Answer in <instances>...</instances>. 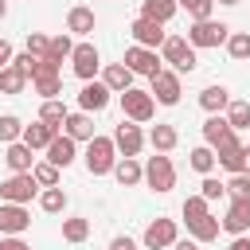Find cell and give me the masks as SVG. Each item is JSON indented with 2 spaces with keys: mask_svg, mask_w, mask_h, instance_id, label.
I'll use <instances>...</instances> for the list:
<instances>
[{
  "mask_svg": "<svg viewBox=\"0 0 250 250\" xmlns=\"http://www.w3.org/2000/svg\"><path fill=\"white\" fill-rule=\"evenodd\" d=\"M223 230H227V234H246V230H250V199H230V203H227Z\"/></svg>",
  "mask_w": 250,
  "mask_h": 250,
  "instance_id": "cell-16",
  "label": "cell"
},
{
  "mask_svg": "<svg viewBox=\"0 0 250 250\" xmlns=\"http://www.w3.org/2000/svg\"><path fill=\"white\" fill-rule=\"evenodd\" d=\"M12 59H16V51H12V43H8V39H0V70H4V66L12 62Z\"/></svg>",
  "mask_w": 250,
  "mask_h": 250,
  "instance_id": "cell-47",
  "label": "cell"
},
{
  "mask_svg": "<svg viewBox=\"0 0 250 250\" xmlns=\"http://www.w3.org/2000/svg\"><path fill=\"white\" fill-rule=\"evenodd\" d=\"M227 250H250V238H246V234H234V238H230V246H227Z\"/></svg>",
  "mask_w": 250,
  "mask_h": 250,
  "instance_id": "cell-49",
  "label": "cell"
},
{
  "mask_svg": "<svg viewBox=\"0 0 250 250\" xmlns=\"http://www.w3.org/2000/svg\"><path fill=\"white\" fill-rule=\"evenodd\" d=\"M109 86L102 82V78H90V82H82V90H78V109H86V113H102L105 105H109Z\"/></svg>",
  "mask_w": 250,
  "mask_h": 250,
  "instance_id": "cell-13",
  "label": "cell"
},
{
  "mask_svg": "<svg viewBox=\"0 0 250 250\" xmlns=\"http://www.w3.org/2000/svg\"><path fill=\"white\" fill-rule=\"evenodd\" d=\"M109 250H137V242H133L129 234H117V238L109 242Z\"/></svg>",
  "mask_w": 250,
  "mask_h": 250,
  "instance_id": "cell-46",
  "label": "cell"
},
{
  "mask_svg": "<svg viewBox=\"0 0 250 250\" xmlns=\"http://www.w3.org/2000/svg\"><path fill=\"white\" fill-rule=\"evenodd\" d=\"M74 156H78V141H74V137H66V133H59V137L47 145V160H51V164H59V168H70V164H74Z\"/></svg>",
  "mask_w": 250,
  "mask_h": 250,
  "instance_id": "cell-19",
  "label": "cell"
},
{
  "mask_svg": "<svg viewBox=\"0 0 250 250\" xmlns=\"http://www.w3.org/2000/svg\"><path fill=\"white\" fill-rule=\"evenodd\" d=\"M176 12H180L176 0H145V4H141V16H148V20H156V23H168Z\"/></svg>",
  "mask_w": 250,
  "mask_h": 250,
  "instance_id": "cell-28",
  "label": "cell"
},
{
  "mask_svg": "<svg viewBox=\"0 0 250 250\" xmlns=\"http://www.w3.org/2000/svg\"><path fill=\"white\" fill-rule=\"evenodd\" d=\"M117 98H121V113H125L129 121H152V113H156V98H152L148 90L129 86V90L117 94Z\"/></svg>",
  "mask_w": 250,
  "mask_h": 250,
  "instance_id": "cell-6",
  "label": "cell"
},
{
  "mask_svg": "<svg viewBox=\"0 0 250 250\" xmlns=\"http://www.w3.org/2000/svg\"><path fill=\"white\" fill-rule=\"evenodd\" d=\"M20 137H23V121H20L16 113H0V141L12 145V141H20Z\"/></svg>",
  "mask_w": 250,
  "mask_h": 250,
  "instance_id": "cell-35",
  "label": "cell"
},
{
  "mask_svg": "<svg viewBox=\"0 0 250 250\" xmlns=\"http://www.w3.org/2000/svg\"><path fill=\"white\" fill-rule=\"evenodd\" d=\"M129 35H133V43H141V47H152V51H160V43L168 39L164 23H156V20H148V16H137V20L129 23Z\"/></svg>",
  "mask_w": 250,
  "mask_h": 250,
  "instance_id": "cell-10",
  "label": "cell"
},
{
  "mask_svg": "<svg viewBox=\"0 0 250 250\" xmlns=\"http://www.w3.org/2000/svg\"><path fill=\"white\" fill-rule=\"evenodd\" d=\"M113 180H117L121 188H137V184L145 180V164H141L137 156H117V164H113Z\"/></svg>",
  "mask_w": 250,
  "mask_h": 250,
  "instance_id": "cell-20",
  "label": "cell"
},
{
  "mask_svg": "<svg viewBox=\"0 0 250 250\" xmlns=\"http://www.w3.org/2000/svg\"><path fill=\"white\" fill-rule=\"evenodd\" d=\"M12 62H16V66H20V70H23V74H27V78H31V70H35V62H39V59H35V55H31V51H20V55H16V59H12Z\"/></svg>",
  "mask_w": 250,
  "mask_h": 250,
  "instance_id": "cell-44",
  "label": "cell"
},
{
  "mask_svg": "<svg viewBox=\"0 0 250 250\" xmlns=\"http://www.w3.org/2000/svg\"><path fill=\"white\" fill-rule=\"evenodd\" d=\"M219 4H227V8H230V4H238V0H219Z\"/></svg>",
  "mask_w": 250,
  "mask_h": 250,
  "instance_id": "cell-51",
  "label": "cell"
},
{
  "mask_svg": "<svg viewBox=\"0 0 250 250\" xmlns=\"http://www.w3.org/2000/svg\"><path fill=\"white\" fill-rule=\"evenodd\" d=\"M199 105H203L207 113H223V109L230 105V90L219 86V82H215V86H203V90H199Z\"/></svg>",
  "mask_w": 250,
  "mask_h": 250,
  "instance_id": "cell-26",
  "label": "cell"
},
{
  "mask_svg": "<svg viewBox=\"0 0 250 250\" xmlns=\"http://www.w3.org/2000/svg\"><path fill=\"white\" fill-rule=\"evenodd\" d=\"M227 199H250V172H234L227 180Z\"/></svg>",
  "mask_w": 250,
  "mask_h": 250,
  "instance_id": "cell-39",
  "label": "cell"
},
{
  "mask_svg": "<svg viewBox=\"0 0 250 250\" xmlns=\"http://www.w3.org/2000/svg\"><path fill=\"white\" fill-rule=\"evenodd\" d=\"M199 195H203L207 203H215V199H223V195H227V184H219L215 176H203V184H199Z\"/></svg>",
  "mask_w": 250,
  "mask_h": 250,
  "instance_id": "cell-41",
  "label": "cell"
},
{
  "mask_svg": "<svg viewBox=\"0 0 250 250\" xmlns=\"http://www.w3.org/2000/svg\"><path fill=\"white\" fill-rule=\"evenodd\" d=\"M172 250H199V242H195V238H176Z\"/></svg>",
  "mask_w": 250,
  "mask_h": 250,
  "instance_id": "cell-48",
  "label": "cell"
},
{
  "mask_svg": "<svg viewBox=\"0 0 250 250\" xmlns=\"http://www.w3.org/2000/svg\"><path fill=\"white\" fill-rule=\"evenodd\" d=\"M102 82H105L113 94H125V90L133 86V70H129L125 62H109V66H102Z\"/></svg>",
  "mask_w": 250,
  "mask_h": 250,
  "instance_id": "cell-24",
  "label": "cell"
},
{
  "mask_svg": "<svg viewBox=\"0 0 250 250\" xmlns=\"http://www.w3.org/2000/svg\"><path fill=\"white\" fill-rule=\"evenodd\" d=\"M27 51H31L35 59H43V55L51 51V35H43V31H31V35H27Z\"/></svg>",
  "mask_w": 250,
  "mask_h": 250,
  "instance_id": "cell-42",
  "label": "cell"
},
{
  "mask_svg": "<svg viewBox=\"0 0 250 250\" xmlns=\"http://www.w3.org/2000/svg\"><path fill=\"white\" fill-rule=\"evenodd\" d=\"M145 184H148L152 191H160V195L176 188V164H172V156H168V152L148 156V164H145Z\"/></svg>",
  "mask_w": 250,
  "mask_h": 250,
  "instance_id": "cell-5",
  "label": "cell"
},
{
  "mask_svg": "<svg viewBox=\"0 0 250 250\" xmlns=\"http://www.w3.org/2000/svg\"><path fill=\"white\" fill-rule=\"evenodd\" d=\"M66 113H70V109L62 105V98H47V102L39 105V117H43V121H51V125H59V129H62Z\"/></svg>",
  "mask_w": 250,
  "mask_h": 250,
  "instance_id": "cell-33",
  "label": "cell"
},
{
  "mask_svg": "<svg viewBox=\"0 0 250 250\" xmlns=\"http://www.w3.org/2000/svg\"><path fill=\"white\" fill-rule=\"evenodd\" d=\"M191 20H211V8H215V0H176Z\"/></svg>",
  "mask_w": 250,
  "mask_h": 250,
  "instance_id": "cell-40",
  "label": "cell"
},
{
  "mask_svg": "<svg viewBox=\"0 0 250 250\" xmlns=\"http://www.w3.org/2000/svg\"><path fill=\"white\" fill-rule=\"evenodd\" d=\"M0 250H31L20 234H0Z\"/></svg>",
  "mask_w": 250,
  "mask_h": 250,
  "instance_id": "cell-45",
  "label": "cell"
},
{
  "mask_svg": "<svg viewBox=\"0 0 250 250\" xmlns=\"http://www.w3.org/2000/svg\"><path fill=\"white\" fill-rule=\"evenodd\" d=\"M47 55H51V59H59V62H62V59H70V55H74V35H70V31L51 35V51H47Z\"/></svg>",
  "mask_w": 250,
  "mask_h": 250,
  "instance_id": "cell-36",
  "label": "cell"
},
{
  "mask_svg": "<svg viewBox=\"0 0 250 250\" xmlns=\"http://www.w3.org/2000/svg\"><path fill=\"white\" fill-rule=\"evenodd\" d=\"M62 133L66 137H74V141H94L98 133H94V117L86 113V109H78V113H66V121H62Z\"/></svg>",
  "mask_w": 250,
  "mask_h": 250,
  "instance_id": "cell-21",
  "label": "cell"
},
{
  "mask_svg": "<svg viewBox=\"0 0 250 250\" xmlns=\"http://www.w3.org/2000/svg\"><path fill=\"white\" fill-rule=\"evenodd\" d=\"M227 121H230L234 133H238V129H250V102H234V98H230V105H227Z\"/></svg>",
  "mask_w": 250,
  "mask_h": 250,
  "instance_id": "cell-34",
  "label": "cell"
},
{
  "mask_svg": "<svg viewBox=\"0 0 250 250\" xmlns=\"http://www.w3.org/2000/svg\"><path fill=\"white\" fill-rule=\"evenodd\" d=\"M121 62H125L133 74H145V78H156V74L164 70V66H160V62H164V59H160V51L141 47V43H133V47L125 51V59H121Z\"/></svg>",
  "mask_w": 250,
  "mask_h": 250,
  "instance_id": "cell-7",
  "label": "cell"
},
{
  "mask_svg": "<svg viewBox=\"0 0 250 250\" xmlns=\"http://www.w3.org/2000/svg\"><path fill=\"white\" fill-rule=\"evenodd\" d=\"M39 207L47 211V215H59V211H66V191L55 184V188H43L39 191Z\"/></svg>",
  "mask_w": 250,
  "mask_h": 250,
  "instance_id": "cell-31",
  "label": "cell"
},
{
  "mask_svg": "<svg viewBox=\"0 0 250 250\" xmlns=\"http://www.w3.org/2000/svg\"><path fill=\"white\" fill-rule=\"evenodd\" d=\"M31 176L39 180V188H55V184H59V164H51V160H35Z\"/></svg>",
  "mask_w": 250,
  "mask_h": 250,
  "instance_id": "cell-38",
  "label": "cell"
},
{
  "mask_svg": "<svg viewBox=\"0 0 250 250\" xmlns=\"http://www.w3.org/2000/svg\"><path fill=\"white\" fill-rule=\"evenodd\" d=\"M27 82H31V78H27V74H23L16 62H8V66L0 70V94H20Z\"/></svg>",
  "mask_w": 250,
  "mask_h": 250,
  "instance_id": "cell-29",
  "label": "cell"
},
{
  "mask_svg": "<svg viewBox=\"0 0 250 250\" xmlns=\"http://www.w3.org/2000/svg\"><path fill=\"white\" fill-rule=\"evenodd\" d=\"M86 238H90V219H82V215L62 219V242H86Z\"/></svg>",
  "mask_w": 250,
  "mask_h": 250,
  "instance_id": "cell-30",
  "label": "cell"
},
{
  "mask_svg": "<svg viewBox=\"0 0 250 250\" xmlns=\"http://www.w3.org/2000/svg\"><path fill=\"white\" fill-rule=\"evenodd\" d=\"M31 227L27 203H0V234H23Z\"/></svg>",
  "mask_w": 250,
  "mask_h": 250,
  "instance_id": "cell-15",
  "label": "cell"
},
{
  "mask_svg": "<svg viewBox=\"0 0 250 250\" xmlns=\"http://www.w3.org/2000/svg\"><path fill=\"white\" fill-rule=\"evenodd\" d=\"M59 133H62L59 125H51V121H43V117H39V121L23 125V137H20V141H23V145H31V148H47Z\"/></svg>",
  "mask_w": 250,
  "mask_h": 250,
  "instance_id": "cell-18",
  "label": "cell"
},
{
  "mask_svg": "<svg viewBox=\"0 0 250 250\" xmlns=\"http://www.w3.org/2000/svg\"><path fill=\"white\" fill-rule=\"evenodd\" d=\"M86 172L90 176H109L113 172V164H117V145H113V137H94V141H86Z\"/></svg>",
  "mask_w": 250,
  "mask_h": 250,
  "instance_id": "cell-2",
  "label": "cell"
},
{
  "mask_svg": "<svg viewBox=\"0 0 250 250\" xmlns=\"http://www.w3.org/2000/svg\"><path fill=\"white\" fill-rule=\"evenodd\" d=\"M160 59H164L176 74H191V70L199 66V55H195V47L188 43V35H168V39L160 43Z\"/></svg>",
  "mask_w": 250,
  "mask_h": 250,
  "instance_id": "cell-1",
  "label": "cell"
},
{
  "mask_svg": "<svg viewBox=\"0 0 250 250\" xmlns=\"http://www.w3.org/2000/svg\"><path fill=\"white\" fill-rule=\"evenodd\" d=\"M35 148L31 145H23V141H12L8 148H4V164L12 168V172H31L35 168V156H31Z\"/></svg>",
  "mask_w": 250,
  "mask_h": 250,
  "instance_id": "cell-22",
  "label": "cell"
},
{
  "mask_svg": "<svg viewBox=\"0 0 250 250\" xmlns=\"http://www.w3.org/2000/svg\"><path fill=\"white\" fill-rule=\"evenodd\" d=\"M39 180L31 176V172H12L4 184H0V203H31V199H39Z\"/></svg>",
  "mask_w": 250,
  "mask_h": 250,
  "instance_id": "cell-4",
  "label": "cell"
},
{
  "mask_svg": "<svg viewBox=\"0 0 250 250\" xmlns=\"http://www.w3.org/2000/svg\"><path fill=\"white\" fill-rule=\"evenodd\" d=\"M188 164H191L199 176H211V168L219 164V156H215V148H211V145H195V148L188 152Z\"/></svg>",
  "mask_w": 250,
  "mask_h": 250,
  "instance_id": "cell-27",
  "label": "cell"
},
{
  "mask_svg": "<svg viewBox=\"0 0 250 250\" xmlns=\"http://www.w3.org/2000/svg\"><path fill=\"white\" fill-rule=\"evenodd\" d=\"M148 82H152V86H148V94L156 98V105H176V102H180V94H184V90H180V74H176V70H160V74H156V78H148Z\"/></svg>",
  "mask_w": 250,
  "mask_h": 250,
  "instance_id": "cell-12",
  "label": "cell"
},
{
  "mask_svg": "<svg viewBox=\"0 0 250 250\" xmlns=\"http://www.w3.org/2000/svg\"><path fill=\"white\" fill-rule=\"evenodd\" d=\"M223 47H227V55H230L234 62L250 59V31H230V39H227Z\"/></svg>",
  "mask_w": 250,
  "mask_h": 250,
  "instance_id": "cell-32",
  "label": "cell"
},
{
  "mask_svg": "<svg viewBox=\"0 0 250 250\" xmlns=\"http://www.w3.org/2000/svg\"><path fill=\"white\" fill-rule=\"evenodd\" d=\"M4 16H8V0H0V20H4Z\"/></svg>",
  "mask_w": 250,
  "mask_h": 250,
  "instance_id": "cell-50",
  "label": "cell"
},
{
  "mask_svg": "<svg viewBox=\"0 0 250 250\" xmlns=\"http://www.w3.org/2000/svg\"><path fill=\"white\" fill-rule=\"evenodd\" d=\"M230 39V27L223 23V20H191V27H188V43L195 47V51H203V47H223Z\"/></svg>",
  "mask_w": 250,
  "mask_h": 250,
  "instance_id": "cell-3",
  "label": "cell"
},
{
  "mask_svg": "<svg viewBox=\"0 0 250 250\" xmlns=\"http://www.w3.org/2000/svg\"><path fill=\"white\" fill-rule=\"evenodd\" d=\"M31 90H35L43 102H47V98H59V94H62V78H59V74H51V78H31Z\"/></svg>",
  "mask_w": 250,
  "mask_h": 250,
  "instance_id": "cell-37",
  "label": "cell"
},
{
  "mask_svg": "<svg viewBox=\"0 0 250 250\" xmlns=\"http://www.w3.org/2000/svg\"><path fill=\"white\" fill-rule=\"evenodd\" d=\"M215 156H219V164H223L230 176H234V172H250V145H242L238 137H230L227 145H219Z\"/></svg>",
  "mask_w": 250,
  "mask_h": 250,
  "instance_id": "cell-9",
  "label": "cell"
},
{
  "mask_svg": "<svg viewBox=\"0 0 250 250\" xmlns=\"http://www.w3.org/2000/svg\"><path fill=\"white\" fill-rule=\"evenodd\" d=\"M70 66H74V74H78L82 82H90V78L102 70V55H98V47H94V43H74Z\"/></svg>",
  "mask_w": 250,
  "mask_h": 250,
  "instance_id": "cell-11",
  "label": "cell"
},
{
  "mask_svg": "<svg viewBox=\"0 0 250 250\" xmlns=\"http://www.w3.org/2000/svg\"><path fill=\"white\" fill-rule=\"evenodd\" d=\"M94 23H98V20H94V8H82V4H78V8L66 12V31L78 35V39H86V35L94 31Z\"/></svg>",
  "mask_w": 250,
  "mask_h": 250,
  "instance_id": "cell-23",
  "label": "cell"
},
{
  "mask_svg": "<svg viewBox=\"0 0 250 250\" xmlns=\"http://www.w3.org/2000/svg\"><path fill=\"white\" fill-rule=\"evenodd\" d=\"M145 133H141V121H129V117H121V125L113 129V145H117V152L121 156H137L141 148H145Z\"/></svg>",
  "mask_w": 250,
  "mask_h": 250,
  "instance_id": "cell-8",
  "label": "cell"
},
{
  "mask_svg": "<svg viewBox=\"0 0 250 250\" xmlns=\"http://www.w3.org/2000/svg\"><path fill=\"white\" fill-rule=\"evenodd\" d=\"M148 145H152V152H172V148L180 145V133H176V125H164V121H156V125L148 129Z\"/></svg>",
  "mask_w": 250,
  "mask_h": 250,
  "instance_id": "cell-25",
  "label": "cell"
},
{
  "mask_svg": "<svg viewBox=\"0 0 250 250\" xmlns=\"http://www.w3.org/2000/svg\"><path fill=\"white\" fill-rule=\"evenodd\" d=\"M59 59H51V55H43L39 62H35V70H31V78H51V74H59Z\"/></svg>",
  "mask_w": 250,
  "mask_h": 250,
  "instance_id": "cell-43",
  "label": "cell"
},
{
  "mask_svg": "<svg viewBox=\"0 0 250 250\" xmlns=\"http://www.w3.org/2000/svg\"><path fill=\"white\" fill-rule=\"evenodd\" d=\"M230 137H234V129H230L227 113H207V121H203V145L219 148V145H227Z\"/></svg>",
  "mask_w": 250,
  "mask_h": 250,
  "instance_id": "cell-17",
  "label": "cell"
},
{
  "mask_svg": "<svg viewBox=\"0 0 250 250\" xmlns=\"http://www.w3.org/2000/svg\"><path fill=\"white\" fill-rule=\"evenodd\" d=\"M176 238H180L176 219H152V223L145 227V250H168Z\"/></svg>",
  "mask_w": 250,
  "mask_h": 250,
  "instance_id": "cell-14",
  "label": "cell"
}]
</instances>
